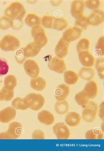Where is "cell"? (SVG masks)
Masks as SVG:
<instances>
[{
	"label": "cell",
	"instance_id": "6da1fadb",
	"mask_svg": "<svg viewBox=\"0 0 104 151\" xmlns=\"http://www.w3.org/2000/svg\"><path fill=\"white\" fill-rule=\"evenodd\" d=\"M4 15L10 19L20 18L23 19L26 10L24 4L18 1L11 2L4 11Z\"/></svg>",
	"mask_w": 104,
	"mask_h": 151
},
{
	"label": "cell",
	"instance_id": "7a4b0ae2",
	"mask_svg": "<svg viewBox=\"0 0 104 151\" xmlns=\"http://www.w3.org/2000/svg\"><path fill=\"white\" fill-rule=\"evenodd\" d=\"M24 99L28 109L34 111H38L41 109L45 102L44 97L37 93H30L26 96Z\"/></svg>",
	"mask_w": 104,
	"mask_h": 151
},
{
	"label": "cell",
	"instance_id": "3957f363",
	"mask_svg": "<svg viewBox=\"0 0 104 151\" xmlns=\"http://www.w3.org/2000/svg\"><path fill=\"white\" fill-rule=\"evenodd\" d=\"M23 133V126L18 122H11L5 132L0 133V139H16Z\"/></svg>",
	"mask_w": 104,
	"mask_h": 151
},
{
	"label": "cell",
	"instance_id": "277c9868",
	"mask_svg": "<svg viewBox=\"0 0 104 151\" xmlns=\"http://www.w3.org/2000/svg\"><path fill=\"white\" fill-rule=\"evenodd\" d=\"M82 118L84 121L88 123L94 122L96 118L98 110V106L93 101H89L83 108Z\"/></svg>",
	"mask_w": 104,
	"mask_h": 151
},
{
	"label": "cell",
	"instance_id": "5b68a950",
	"mask_svg": "<svg viewBox=\"0 0 104 151\" xmlns=\"http://www.w3.org/2000/svg\"><path fill=\"white\" fill-rule=\"evenodd\" d=\"M19 39L12 35H6L0 41V49L4 52L14 51L20 46Z\"/></svg>",
	"mask_w": 104,
	"mask_h": 151
},
{
	"label": "cell",
	"instance_id": "8992f818",
	"mask_svg": "<svg viewBox=\"0 0 104 151\" xmlns=\"http://www.w3.org/2000/svg\"><path fill=\"white\" fill-rule=\"evenodd\" d=\"M31 34L33 38V42L40 48H42L47 45L48 39L43 27L41 25L32 27Z\"/></svg>",
	"mask_w": 104,
	"mask_h": 151
},
{
	"label": "cell",
	"instance_id": "52a82bcc",
	"mask_svg": "<svg viewBox=\"0 0 104 151\" xmlns=\"http://www.w3.org/2000/svg\"><path fill=\"white\" fill-rule=\"evenodd\" d=\"M52 130L54 134L58 139H68L71 134L69 128L63 122H59L56 123L53 127Z\"/></svg>",
	"mask_w": 104,
	"mask_h": 151
},
{
	"label": "cell",
	"instance_id": "ba28073f",
	"mask_svg": "<svg viewBox=\"0 0 104 151\" xmlns=\"http://www.w3.org/2000/svg\"><path fill=\"white\" fill-rule=\"evenodd\" d=\"M48 66L50 70L58 74H63L66 69V64L64 60L56 56L49 61Z\"/></svg>",
	"mask_w": 104,
	"mask_h": 151
},
{
	"label": "cell",
	"instance_id": "9c48e42d",
	"mask_svg": "<svg viewBox=\"0 0 104 151\" xmlns=\"http://www.w3.org/2000/svg\"><path fill=\"white\" fill-rule=\"evenodd\" d=\"M24 68L26 75L31 78L38 76L40 69L38 63L32 59L26 60L24 63Z\"/></svg>",
	"mask_w": 104,
	"mask_h": 151
},
{
	"label": "cell",
	"instance_id": "30bf717a",
	"mask_svg": "<svg viewBox=\"0 0 104 151\" xmlns=\"http://www.w3.org/2000/svg\"><path fill=\"white\" fill-rule=\"evenodd\" d=\"M85 1L83 0H74L72 1L71 5V13L73 17L76 19L83 16L85 9Z\"/></svg>",
	"mask_w": 104,
	"mask_h": 151
},
{
	"label": "cell",
	"instance_id": "8fae6325",
	"mask_svg": "<svg viewBox=\"0 0 104 151\" xmlns=\"http://www.w3.org/2000/svg\"><path fill=\"white\" fill-rule=\"evenodd\" d=\"M82 31V30L76 27H70L63 32V37L66 41L70 43L71 42L76 41L80 37Z\"/></svg>",
	"mask_w": 104,
	"mask_h": 151
},
{
	"label": "cell",
	"instance_id": "7c38bea8",
	"mask_svg": "<svg viewBox=\"0 0 104 151\" xmlns=\"http://www.w3.org/2000/svg\"><path fill=\"white\" fill-rule=\"evenodd\" d=\"M70 44L63 37H61L55 48V52L56 57L59 58L63 59L67 56Z\"/></svg>",
	"mask_w": 104,
	"mask_h": 151
},
{
	"label": "cell",
	"instance_id": "4fadbf2b",
	"mask_svg": "<svg viewBox=\"0 0 104 151\" xmlns=\"http://www.w3.org/2000/svg\"><path fill=\"white\" fill-rule=\"evenodd\" d=\"M88 19L89 25L92 26H98L103 23L104 11L99 9L94 11L88 17Z\"/></svg>",
	"mask_w": 104,
	"mask_h": 151
},
{
	"label": "cell",
	"instance_id": "5bb4252c",
	"mask_svg": "<svg viewBox=\"0 0 104 151\" xmlns=\"http://www.w3.org/2000/svg\"><path fill=\"white\" fill-rule=\"evenodd\" d=\"M16 111L12 107H8L0 111V122L7 123L16 118Z\"/></svg>",
	"mask_w": 104,
	"mask_h": 151
},
{
	"label": "cell",
	"instance_id": "9a60e30c",
	"mask_svg": "<svg viewBox=\"0 0 104 151\" xmlns=\"http://www.w3.org/2000/svg\"><path fill=\"white\" fill-rule=\"evenodd\" d=\"M78 58L81 64L84 67H93L95 64V58L89 51H84L79 52Z\"/></svg>",
	"mask_w": 104,
	"mask_h": 151
},
{
	"label": "cell",
	"instance_id": "2e32d148",
	"mask_svg": "<svg viewBox=\"0 0 104 151\" xmlns=\"http://www.w3.org/2000/svg\"><path fill=\"white\" fill-rule=\"evenodd\" d=\"M83 91L90 99H94L97 96L98 93V87L95 81L90 80L85 85Z\"/></svg>",
	"mask_w": 104,
	"mask_h": 151
},
{
	"label": "cell",
	"instance_id": "e0dca14e",
	"mask_svg": "<svg viewBox=\"0 0 104 151\" xmlns=\"http://www.w3.org/2000/svg\"><path fill=\"white\" fill-rule=\"evenodd\" d=\"M25 57L27 58H33L37 56L41 51V48L36 44L33 42L28 43L26 47L22 48Z\"/></svg>",
	"mask_w": 104,
	"mask_h": 151
},
{
	"label": "cell",
	"instance_id": "ac0fdd59",
	"mask_svg": "<svg viewBox=\"0 0 104 151\" xmlns=\"http://www.w3.org/2000/svg\"><path fill=\"white\" fill-rule=\"evenodd\" d=\"M37 118L42 124L46 126H51L55 121V117L52 113L48 110H43L38 114Z\"/></svg>",
	"mask_w": 104,
	"mask_h": 151
},
{
	"label": "cell",
	"instance_id": "d6986e66",
	"mask_svg": "<svg viewBox=\"0 0 104 151\" xmlns=\"http://www.w3.org/2000/svg\"><path fill=\"white\" fill-rule=\"evenodd\" d=\"M70 93V88L67 85L62 84L57 86L55 91V96L57 101L66 100Z\"/></svg>",
	"mask_w": 104,
	"mask_h": 151
},
{
	"label": "cell",
	"instance_id": "ffe728a7",
	"mask_svg": "<svg viewBox=\"0 0 104 151\" xmlns=\"http://www.w3.org/2000/svg\"><path fill=\"white\" fill-rule=\"evenodd\" d=\"M81 120V117L79 113L76 112H69L66 115L65 121L67 125L70 127H76L79 126Z\"/></svg>",
	"mask_w": 104,
	"mask_h": 151
},
{
	"label": "cell",
	"instance_id": "44dd1931",
	"mask_svg": "<svg viewBox=\"0 0 104 151\" xmlns=\"http://www.w3.org/2000/svg\"><path fill=\"white\" fill-rule=\"evenodd\" d=\"M95 70L91 67H83L80 69L78 76L83 80L89 81L92 80L95 76Z\"/></svg>",
	"mask_w": 104,
	"mask_h": 151
},
{
	"label": "cell",
	"instance_id": "7402d4cb",
	"mask_svg": "<svg viewBox=\"0 0 104 151\" xmlns=\"http://www.w3.org/2000/svg\"><path fill=\"white\" fill-rule=\"evenodd\" d=\"M32 89L37 91H43L46 86V82L43 78L37 76L32 78L30 81Z\"/></svg>",
	"mask_w": 104,
	"mask_h": 151
},
{
	"label": "cell",
	"instance_id": "603a6c76",
	"mask_svg": "<svg viewBox=\"0 0 104 151\" xmlns=\"http://www.w3.org/2000/svg\"><path fill=\"white\" fill-rule=\"evenodd\" d=\"M69 103L66 100L57 101L55 105V111L57 114L59 115L67 114L69 111Z\"/></svg>",
	"mask_w": 104,
	"mask_h": 151
},
{
	"label": "cell",
	"instance_id": "cb8c5ba5",
	"mask_svg": "<svg viewBox=\"0 0 104 151\" xmlns=\"http://www.w3.org/2000/svg\"><path fill=\"white\" fill-rule=\"evenodd\" d=\"M79 76L73 70H66L64 73V79L66 84L73 85L78 82Z\"/></svg>",
	"mask_w": 104,
	"mask_h": 151
},
{
	"label": "cell",
	"instance_id": "d4e9b609",
	"mask_svg": "<svg viewBox=\"0 0 104 151\" xmlns=\"http://www.w3.org/2000/svg\"><path fill=\"white\" fill-rule=\"evenodd\" d=\"M25 22L28 26L31 27L41 25V18L34 13H30L26 16Z\"/></svg>",
	"mask_w": 104,
	"mask_h": 151
},
{
	"label": "cell",
	"instance_id": "484cf974",
	"mask_svg": "<svg viewBox=\"0 0 104 151\" xmlns=\"http://www.w3.org/2000/svg\"><path fill=\"white\" fill-rule=\"evenodd\" d=\"M68 26V22L64 18H56L53 24V29L58 30H62L66 29Z\"/></svg>",
	"mask_w": 104,
	"mask_h": 151
},
{
	"label": "cell",
	"instance_id": "4316f807",
	"mask_svg": "<svg viewBox=\"0 0 104 151\" xmlns=\"http://www.w3.org/2000/svg\"><path fill=\"white\" fill-rule=\"evenodd\" d=\"M17 84L16 78L14 75H9L4 78V86L7 89L14 90Z\"/></svg>",
	"mask_w": 104,
	"mask_h": 151
},
{
	"label": "cell",
	"instance_id": "83f0119b",
	"mask_svg": "<svg viewBox=\"0 0 104 151\" xmlns=\"http://www.w3.org/2000/svg\"><path fill=\"white\" fill-rule=\"evenodd\" d=\"M75 100L76 103L79 105L83 108L90 101L88 96L85 93L83 90L80 92L77 93L75 96Z\"/></svg>",
	"mask_w": 104,
	"mask_h": 151
},
{
	"label": "cell",
	"instance_id": "f1b7e54d",
	"mask_svg": "<svg viewBox=\"0 0 104 151\" xmlns=\"http://www.w3.org/2000/svg\"><path fill=\"white\" fill-rule=\"evenodd\" d=\"M85 137L88 140L102 139L104 138V135L99 129H90L86 132Z\"/></svg>",
	"mask_w": 104,
	"mask_h": 151
},
{
	"label": "cell",
	"instance_id": "f546056e",
	"mask_svg": "<svg viewBox=\"0 0 104 151\" xmlns=\"http://www.w3.org/2000/svg\"><path fill=\"white\" fill-rule=\"evenodd\" d=\"M11 106L15 110H26L28 109L24 98L21 97H17L13 100L11 102Z\"/></svg>",
	"mask_w": 104,
	"mask_h": 151
},
{
	"label": "cell",
	"instance_id": "4dcf8cb0",
	"mask_svg": "<svg viewBox=\"0 0 104 151\" xmlns=\"http://www.w3.org/2000/svg\"><path fill=\"white\" fill-rule=\"evenodd\" d=\"M55 17L54 16L44 15L41 18V25L43 27L53 29V24Z\"/></svg>",
	"mask_w": 104,
	"mask_h": 151
},
{
	"label": "cell",
	"instance_id": "1f68e13d",
	"mask_svg": "<svg viewBox=\"0 0 104 151\" xmlns=\"http://www.w3.org/2000/svg\"><path fill=\"white\" fill-rule=\"evenodd\" d=\"M2 101H10L12 100L14 96V90L7 89L4 86L0 91Z\"/></svg>",
	"mask_w": 104,
	"mask_h": 151
},
{
	"label": "cell",
	"instance_id": "d6a6232c",
	"mask_svg": "<svg viewBox=\"0 0 104 151\" xmlns=\"http://www.w3.org/2000/svg\"><path fill=\"white\" fill-rule=\"evenodd\" d=\"M90 41L87 38H83L77 43L76 45V50L79 53L84 51H88L89 49Z\"/></svg>",
	"mask_w": 104,
	"mask_h": 151
},
{
	"label": "cell",
	"instance_id": "836d02e7",
	"mask_svg": "<svg viewBox=\"0 0 104 151\" xmlns=\"http://www.w3.org/2000/svg\"><path fill=\"white\" fill-rule=\"evenodd\" d=\"M98 76L101 79L104 78V59L103 58H98L96 61L95 65Z\"/></svg>",
	"mask_w": 104,
	"mask_h": 151
},
{
	"label": "cell",
	"instance_id": "e575fe53",
	"mask_svg": "<svg viewBox=\"0 0 104 151\" xmlns=\"http://www.w3.org/2000/svg\"><path fill=\"white\" fill-rule=\"evenodd\" d=\"M88 17L85 16L77 19L75 22V27H78L81 30L86 29L88 27Z\"/></svg>",
	"mask_w": 104,
	"mask_h": 151
},
{
	"label": "cell",
	"instance_id": "d590c367",
	"mask_svg": "<svg viewBox=\"0 0 104 151\" xmlns=\"http://www.w3.org/2000/svg\"><path fill=\"white\" fill-rule=\"evenodd\" d=\"M85 3V6L93 11L98 9L101 5V1L99 0H87Z\"/></svg>",
	"mask_w": 104,
	"mask_h": 151
},
{
	"label": "cell",
	"instance_id": "8d00e7d4",
	"mask_svg": "<svg viewBox=\"0 0 104 151\" xmlns=\"http://www.w3.org/2000/svg\"><path fill=\"white\" fill-rule=\"evenodd\" d=\"M9 65L8 61L3 58H0V77L3 76L9 72Z\"/></svg>",
	"mask_w": 104,
	"mask_h": 151
},
{
	"label": "cell",
	"instance_id": "74e56055",
	"mask_svg": "<svg viewBox=\"0 0 104 151\" xmlns=\"http://www.w3.org/2000/svg\"><path fill=\"white\" fill-rule=\"evenodd\" d=\"M23 25L24 23L23 19H22L16 18L10 19V27L13 30H20L23 27Z\"/></svg>",
	"mask_w": 104,
	"mask_h": 151
},
{
	"label": "cell",
	"instance_id": "f35d334b",
	"mask_svg": "<svg viewBox=\"0 0 104 151\" xmlns=\"http://www.w3.org/2000/svg\"><path fill=\"white\" fill-rule=\"evenodd\" d=\"M10 27V19L6 16H2L0 17V29L6 30Z\"/></svg>",
	"mask_w": 104,
	"mask_h": 151
},
{
	"label": "cell",
	"instance_id": "ab89813d",
	"mask_svg": "<svg viewBox=\"0 0 104 151\" xmlns=\"http://www.w3.org/2000/svg\"><path fill=\"white\" fill-rule=\"evenodd\" d=\"M104 37L103 36L98 39L95 47L96 51L100 56H104Z\"/></svg>",
	"mask_w": 104,
	"mask_h": 151
},
{
	"label": "cell",
	"instance_id": "60d3db41",
	"mask_svg": "<svg viewBox=\"0 0 104 151\" xmlns=\"http://www.w3.org/2000/svg\"><path fill=\"white\" fill-rule=\"evenodd\" d=\"M15 57L16 60L19 64H23L26 61V58L25 57L22 48L16 52Z\"/></svg>",
	"mask_w": 104,
	"mask_h": 151
},
{
	"label": "cell",
	"instance_id": "b9f144b4",
	"mask_svg": "<svg viewBox=\"0 0 104 151\" xmlns=\"http://www.w3.org/2000/svg\"><path fill=\"white\" fill-rule=\"evenodd\" d=\"M45 138L44 133L40 129L35 130L32 134V138L33 139H44Z\"/></svg>",
	"mask_w": 104,
	"mask_h": 151
},
{
	"label": "cell",
	"instance_id": "7bdbcfd3",
	"mask_svg": "<svg viewBox=\"0 0 104 151\" xmlns=\"http://www.w3.org/2000/svg\"><path fill=\"white\" fill-rule=\"evenodd\" d=\"M99 116L101 119L104 120V102L103 101L100 104L99 106Z\"/></svg>",
	"mask_w": 104,
	"mask_h": 151
},
{
	"label": "cell",
	"instance_id": "ee69618b",
	"mask_svg": "<svg viewBox=\"0 0 104 151\" xmlns=\"http://www.w3.org/2000/svg\"><path fill=\"white\" fill-rule=\"evenodd\" d=\"M62 1H51V4L54 6H59L61 3H62Z\"/></svg>",
	"mask_w": 104,
	"mask_h": 151
},
{
	"label": "cell",
	"instance_id": "f6af8a7d",
	"mask_svg": "<svg viewBox=\"0 0 104 151\" xmlns=\"http://www.w3.org/2000/svg\"><path fill=\"white\" fill-rule=\"evenodd\" d=\"M2 100L1 96V93H0V102L2 101Z\"/></svg>",
	"mask_w": 104,
	"mask_h": 151
}]
</instances>
